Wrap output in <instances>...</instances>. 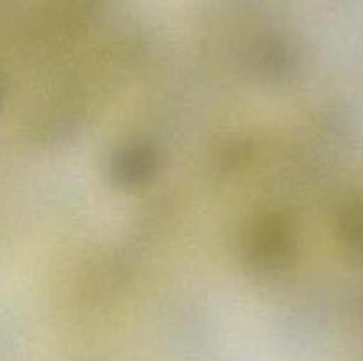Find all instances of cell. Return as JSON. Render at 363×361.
I'll use <instances>...</instances> for the list:
<instances>
[{
  "label": "cell",
  "instance_id": "1",
  "mask_svg": "<svg viewBox=\"0 0 363 361\" xmlns=\"http://www.w3.org/2000/svg\"><path fill=\"white\" fill-rule=\"evenodd\" d=\"M296 227L286 212L257 216L243 237V260L257 276H279L296 257Z\"/></svg>",
  "mask_w": 363,
  "mask_h": 361
},
{
  "label": "cell",
  "instance_id": "4",
  "mask_svg": "<svg viewBox=\"0 0 363 361\" xmlns=\"http://www.w3.org/2000/svg\"><path fill=\"white\" fill-rule=\"evenodd\" d=\"M337 234L347 253L363 262V198L344 205L337 219Z\"/></svg>",
  "mask_w": 363,
  "mask_h": 361
},
{
  "label": "cell",
  "instance_id": "2",
  "mask_svg": "<svg viewBox=\"0 0 363 361\" xmlns=\"http://www.w3.org/2000/svg\"><path fill=\"white\" fill-rule=\"evenodd\" d=\"M160 154L151 144L130 142L112 152L108 159V179L121 190H138L156 177Z\"/></svg>",
  "mask_w": 363,
  "mask_h": 361
},
{
  "label": "cell",
  "instance_id": "3",
  "mask_svg": "<svg viewBox=\"0 0 363 361\" xmlns=\"http://www.w3.org/2000/svg\"><path fill=\"white\" fill-rule=\"evenodd\" d=\"M252 60L257 76L279 85L293 81L300 69L296 48L282 35H268L255 42Z\"/></svg>",
  "mask_w": 363,
  "mask_h": 361
}]
</instances>
